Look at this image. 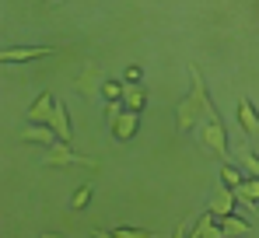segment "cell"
Listing matches in <instances>:
<instances>
[{
	"mask_svg": "<svg viewBox=\"0 0 259 238\" xmlns=\"http://www.w3.org/2000/svg\"><path fill=\"white\" fill-rule=\"evenodd\" d=\"M221 228H224V235H245L249 231V221H242L238 214H224L221 217Z\"/></svg>",
	"mask_w": 259,
	"mask_h": 238,
	"instance_id": "5bb4252c",
	"label": "cell"
},
{
	"mask_svg": "<svg viewBox=\"0 0 259 238\" xmlns=\"http://www.w3.org/2000/svg\"><path fill=\"white\" fill-rule=\"evenodd\" d=\"M238 165H242L249 175H259V154H252L249 147H238Z\"/></svg>",
	"mask_w": 259,
	"mask_h": 238,
	"instance_id": "9a60e30c",
	"label": "cell"
},
{
	"mask_svg": "<svg viewBox=\"0 0 259 238\" xmlns=\"http://www.w3.org/2000/svg\"><path fill=\"white\" fill-rule=\"evenodd\" d=\"M235 207H238V193L231 189V186H221L210 200V210H214L217 217H224V214H235Z\"/></svg>",
	"mask_w": 259,
	"mask_h": 238,
	"instance_id": "30bf717a",
	"label": "cell"
},
{
	"mask_svg": "<svg viewBox=\"0 0 259 238\" xmlns=\"http://www.w3.org/2000/svg\"><path fill=\"white\" fill-rule=\"evenodd\" d=\"M123 88H126V84H123V81H102V98H105V102H116V98H123Z\"/></svg>",
	"mask_w": 259,
	"mask_h": 238,
	"instance_id": "2e32d148",
	"label": "cell"
},
{
	"mask_svg": "<svg viewBox=\"0 0 259 238\" xmlns=\"http://www.w3.org/2000/svg\"><path fill=\"white\" fill-rule=\"evenodd\" d=\"M53 53L56 49H49V46H14V49H0V63H32Z\"/></svg>",
	"mask_w": 259,
	"mask_h": 238,
	"instance_id": "3957f363",
	"label": "cell"
},
{
	"mask_svg": "<svg viewBox=\"0 0 259 238\" xmlns=\"http://www.w3.org/2000/svg\"><path fill=\"white\" fill-rule=\"evenodd\" d=\"M126 88H123V105L133 109V112H144V105H147V91H144V84H130L123 81Z\"/></svg>",
	"mask_w": 259,
	"mask_h": 238,
	"instance_id": "8fae6325",
	"label": "cell"
},
{
	"mask_svg": "<svg viewBox=\"0 0 259 238\" xmlns=\"http://www.w3.org/2000/svg\"><path fill=\"white\" fill-rule=\"evenodd\" d=\"M88 203H91V186H77L70 196V210H84Z\"/></svg>",
	"mask_w": 259,
	"mask_h": 238,
	"instance_id": "e0dca14e",
	"label": "cell"
},
{
	"mask_svg": "<svg viewBox=\"0 0 259 238\" xmlns=\"http://www.w3.org/2000/svg\"><path fill=\"white\" fill-rule=\"evenodd\" d=\"M112 238H151V231H144V228H112Z\"/></svg>",
	"mask_w": 259,
	"mask_h": 238,
	"instance_id": "ac0fdd59",
	"label": "cell"
},
{
	"mask_svg": "<svg viewBox=\"0 0 259 238\" xmlns=\"http://www.w3.org/2000/svg\"><path fill=\"white\" fill-rule=\"evenodd\" d=\"M42 165H53V168H67V165H84V168H98L95 158H84L77 154L67 140H56L53 147H42Z\"/></svg>",
	"mask_w": 259,
	"mask_h": 238,
	"instance_id": "7a4b0ae2",
	"label": "cell"
},
{
	"mask_svg": "<svg viewBox=\"0 0 259 238\" xmlns=\"http://www.w3.org/2000/svg\"><path fill=\"white\" fill-rule=\"evenodd\" d=\"M200 140H203V147L217 154L221 161H231V151H228V130H224V123L221 116L214 112V102L210 105H203V123H200Z\"/></svg>",
	"mask_w": 259,
	"mask_h": 238,
	"instance_id": "6da1fadb",
	"label": "cell"
},
{
	"mask_svg": "<svg viewBox=\"0 0 259 238\" xmlns=\"http://www.w3.org/2000/svg\"><path fill=\"white\" fill-rule=\"evenodd\" d=\"M53 105H56V98L49 95V91H42L32 105H28V112H25V119L28 123H49V116H53Z\"/></svg>",
	"mask_w": 259,
	"mask_h": 238,
	"instance_id": "9c48e42d",
	"label": "cell"
},
{
	"mask_svg": "<svg viewBox=\"0 0 259 238\" xmlns=\"http://www.w3.org/2000/svg\"><path fill=\"white\" fill-rule=\"evenodd\" d=\"M21 140H25V144H39V147H53L60 137H56V130H53L49 123H28V126L21 130Z\"/></svg>",
	"mask_w": 259,
	"mask_h": 238,
	"instance_id": "277c9868",
	"label": "cell"
},
{
	"mask_svg": "<svg viewBox=\"0 0 259 238\" xmlns=\"http://www.w3.org/2000/svg\"><path fill=\"white\" fill-rule=\"evenodd\" d=\"M238 126H242V133L259 137V112H256V105H252L245 95L238 98Z\"/></svg>",
	"mask_w": 259,
	"mask_h": 238,
	"instance_id": "52a82bcc",
	"label": "cell"
},
{
	"mask_svg": "<svg viewBox=\"0 0 259 238\" xmlns=\"http://www.w3.org/2000/svg\"><path fill=\"white\" fill-rule=\"evenodd\" d=\"M140 77H144L140 67H126V74H123V81H130V84H140Z\"/></svg>",
	"mask_w": 259,
	"mask_h": 238,
	"instance_id": "d6986e66",
	"label": "cell"
},
{
	"mask_svg": "<svg viewBox=\"0 0 259 238\" xmlns=\"http://www.w3.org/2000/svg\"><path fill=\"white\" fill-rule=\"evenodd\" d=\"M242 179H245V175H242V168H238L235 161H224V165H221V186L238 189V186H242Z\"/></svg>",
	"mask_w": 259,
	"mask_h": 238,
	"instance_id": "4fadbf2b",
	"label": "cell"
},
{
	"mask_svg": "<svg viewBox=\"0 0 259 238\" xmlns=\"http://www.w3.org/2000/svg\"><path fill=\"white\" fill-rule=\"evenodd\" d=\"M137 126H140V112H133V109H123L116 123H109V130H112V137H116V140H123V144L137 137Z\"/></svg>",
	"mask_w": 259,
	"mask_h": 238,
	"instance_id": "5b68a950",
	"label": "cell"
},
{
	"mask_svg": "<svg viewBox=\"0 0 259 238\" xmlns=\"http://www.w3.org/2000/svg\"><path fill=\"white\" fill-rule=\"evenodd\" d=\"M53 4H56V0H53Z\"/></svg>",
	"mask_w": 259,
	"mask_h": 238,
	"instance_id": "ffe728a7",
	"label": "cell"
},
{
	"mask_svg": "<svg viewBox=\"0 0 259 238\" xmlns=\"http://www.w3.org/2000/svg\"><path fill=\"white\" fill-rule=\"evenodd\" d=\"M235 193H238V203H249V207L259 203V175H245Z\"/></svg>",
	"mask_w": 259,
	"mask_h": 238,
	"instance_id": "7c38bea8",
	"label": "cell"
},
{
	"mask_svg": "<svg viewBox=\"0 0 259 238\" xmlns=\"http://www.w3.org/2000/svg\"><path fill=\"white\" fill-rule=\"evenodd\" d=\"M49 126L56 130V137H60V140H67V144H70V137H74V126H70V112H67V105H63V102H56V105H53Z\"/></svg>",
	"mask_w": 259,
	"mask_h": 238,
	"instance_id": "ba28073f",
	"label": "cell"
},
{
	"mask_svg": "<svg viewBox=\"0 0 259 238\" xmlns=\"http://www.w3.org/2000/svg\"><path fill=\"white\" fill-rule=\"evenodd\" d=\"M189 235H193V238H217V235H224V228H221V217H217L214 210L200 214V217H196V224L189 228Z\"/></svg>",
	"mask_w": 259,
	"mask_h": 238,
	"instance_id": "8992f818",
	"label": "cell"
}]
</instances>
